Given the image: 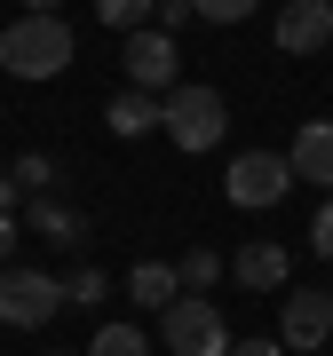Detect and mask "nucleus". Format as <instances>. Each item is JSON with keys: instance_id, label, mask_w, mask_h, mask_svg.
<instances>
[{"instance_id": "nucleus-1", "label": "nucleus", "mask_w": 333, "mask_h": 356, "mask_svg": "<svg viewBox=\"0 0 333 356\" xmlns=\"http://www.w3.org/2000/svg\"><path fill=\"white\" fill-rule=\"evenodd\" d=\"M72 48L79 40H72L64 16H32L24 8L8 32H0V72L8 79H56V72H72Z\"/></svg>"}, {"instance_id": "nucleus-2", "label": "nucleus", "mask_w": 333, "mask_h": 356, "mask_svg": "<svg viewBox=\"0 0 333 356\" xmlns=\"http://www.w3.org/2000/svg\"><path fill=\"white\" fill-rule=\"evenodd\" d=\"M222 135H231V103L215 88H199V79L166 88V143H175V151H215Z\"/></svg>"}, {"instance_id": "nucleus-3", "label": "nucleus", "mask_w": 333, "mask_h": 356, "mask_svg": "<svg viewBox=\"0 0 333 356\" xmlns=\"http://www.w3.org/2000/svg\"><path fill=\"white\" fill-rule=\"evenodd\" d=\"M159 332H166V356H231V325L206 293H175L159 309Z\"/></svg>"}, {"instance_id": "nucleus-4", "label": "nucleus", "mask_w": 333, "mask_h": 356, "mask_svg": "<svg viewBox=\"0 0 333 356\" xmlns=\"http://www.w3.org/2000/svg\"><path fill=\"white\" fill-rule=\"evenodd\" d=\"M286 191H294V166H286V151H238L231 175H222V198L246 206V214H270Z\"/></svg>"}, {"instance_id": "nucleus-5", "label": "nucleus", "mask_w": 333, "mask_h": 356, "mask_svg": "<svg viewBox=\"0 0 333 356\" xmlns=\"http://www.w3.org/2000/svg\"><path fill=\"white\" fill-rule=\"evenodd\" d=\"M56 309H64V277H48V269H0V325H16V332H32V325H48Z\"/></svg>"}, {"instance_id": "nucleus-6", "label": "nucleus", "mask_w": 333, "mask_h": 356, "mask_svg": "<svg viewBox=\"0 0 333 356\" xmlns=\"http://www.w3.org/2000/svg\"><path fill=\"white\" fill-rule=\"evenodd\" d=\"M278 341L302 348V356L333 341V293H325V285H294V293L278 301Z\"/></svg>"}, {"instance_id": "nucleus-7", "label": "nucleus", "mask_w": 333, "mask_h": 356, "mask_svg": "<svg viewBox=\"0 0 333 356\" xmlns=\"http://www.w3.org/2000/svg\"><path fill=\"white\" fill-rule=\"evenodd\" d=\"M119 64H127V88H143V95H166L175 88V32H159V24H143V32H127V56H119Z\"/></svg>"}, {"instance_id": "nucleus-8", "label": "nucleus", "mask_w": 333, "mask_h": 356, "mask_svg": "<svg viewBox=\"0 0 333 356\" xmlns=\"http://www.w3.org/2000/svg\"><path fill=\"white\" fill-rule=\"evenodd\" d=\"M270 32H278L286 56H318V48H333V0H286Z\"/></svg>"}, {"instance_id": "nucleus-9", "label": "nucleus", "mask_w": 333, "mask_h": 356, "mask_svg": "<svg viewBox=\"0 0 333 356\" xmlns=\"http://www.w3.org/2000/svg\"><path fill=\"white\" fill-rule=\"evenodd\" d=\"M231 277L246 293H278L286 277H294V245H278V238H246L238 254H231Z\"/></svg>"}, {"instance_id": "nucleus-10", "label": "nucleus", "mask_w": 333, "mask_h": 356, "mask_svg": "<svg viewBox=\"0 0 333 356\" xmlns=\"http://www.w3.org/2000/svg\"><path fill=\"white\" fill-rule=\"evenodd\" d=\"M286 166H294V182H318V191L333 198V119H302Z\"/></svg>"}, {"instance_id": "nucleus-11", "label": "nucleus", "mask_w": 333, "mask_h": 356, "mask_svg": "<svg viewBox=\"0 0 333 356\" xmlns=\"http://www.w3.org/2000/svg\"><path fill=\"white\" fill-rule=\"evenodd\" d=\"M103 119H111V135H151V127H166V95H143V88H127V95H111L103 103Z\"/></svg>"}, {"instance_id": "nucleus-12", "label": "nucleus", "mask_w": 333, "mask_h": 356, "mask_svg": "<svg viewBox=\"0 0 333 356\" xmlns=\"http://www.w3.org/2000/svg\"><path fill=\"white\" fill-rule=\"evenodd\" d=\"M127 293H135V309H166V301L183 293V277H175L166 261H135V269H127Z\"/></svg>"}, {"instance_id": "nucleus-13", "label": "nucleus", "mask_w": 333, "mask_h": 356, "mask_svg": "<svg viewBox=\"0 0 333 356\" xmlns=\"http://www.w3.org/2000/svg\"><path fill=\"white\" fill-rule=\"evenodd\" d=\"M32 229H40V238H56V245H79V238H88V222H79L72 206H56V198L32 206Z\"/></svg>"}, {"instance_id": "nucleus-14", "label": "nucleus", "mask_w": 333, "mask_h": 356, "mask_svg": "<svg viewBox=\"0 0 333 356\" xmlns=\"http://www.w3.org/2000/svg\"><path fill=\"white\" fill-rule=\"evenodd\" d=\"M88 356H151V332L143 325H95Z\"/></svg>"}, {"instance_id": "nucleus-15", "label": "nucleus", "mask_w": 333, "mask_h": 356, "mask_svg": "<svg viewBox=\"0 0 333 356\" xmlns=\"http://www.w3.org/2000/svg\"><path fill=\"white\" fill-rule=\"evenodd\" d=\"M222 269H231V261H222V254H215V245H191V254H183V261H175V277H183V293H206V285H215V277H222Z\"/></svg>"}, {"instance_id": "nucleus-16", "label": "nucleus", "mask_w": 333, "mask_h": 356, "mask_svg": "<svg viewBox=\"0 0 333 356\" xmlns=\"http://www.w3.org/2000/svg\"><path fill=\"white\" fill-rule=\"evenodd\" d=\"M151 8H159V0H95V24H111V32H143V24H151Z\"/></svg>"}, {"instance_id": "nucleus-17", "label": "nucleus", "mask_w": 333, "mask_h": 356, "mask_svg": "<svg viewBox=\"0 0 333 356\" xmlns=\"http://www.w3.org/2000/svg\"><path fill=\"white\" fill-rule=\"evenodd\" d=\"M103 293H111V277H103L95 261H88V269H72V277H64V301H79V309H95Z\"/></svg>"}, {"instance_id": "nucleus-18", "label": "nucleus", "mask_w": 333, "mask_h": 356, "mask_svg": "<svg viewBox=\"0 0 333 356\" xmlns=\"http://www.w3.org/2000/svg\"><path fill=\"white\" fill-rule=\"evenodd\" d=\"M191 8H199V24H246L262 0H191Z\"/></svg>"}, {"instance_id": "nucleus-19", "label": "nucleus", "mask_w": 333, "mask_h": 356, "mask_svg": "<svg viewBox=\"0 0 333 356\" xmlns=\"http://www.w3.org/2000/svg\"><path fill=\"white\" fill-rule=\"evenodd\" d=\"M151 24H159V32H183V24H199V8H191V0H159Z\"/></svg>"}, {"instance_id": "nucleus-20", "label": "nucleus", "mask_w": 333, "mask_h": 356, "mask_svg": "<svg viewBox=\"0 0 333 356\" xmlns=\"http://www.w3.org/2000/svg\"><path fill=\"white\" fill-rule=\"evenodd\" d=\"M309 254H325V261H333V198L309 214Z\"/></svg>"}, {"instance_id": "nucleus-21", "label": "nucleus", "mask_w": 333, "mask_h": 356, "mask_svg": "<svg viewBox=\"0 0 333 356\" xmlns=\"http://www.w3.org/2000/svg\"><path fill=\"white\" fill-rule=\"evenodd\" d=\"M8 175H16V182H24V191H48V175H56V166H48V159H16V166H8Z\"/></svg>"}, {"instance_id": "nucleus-22", "label": "nucleus", "mask_w": 333, "mask_h": 356, "mask_svg": "<svg viewBox=\"0 0 333 356\" xmlns=\"http://www.w3.org/2000/svg\"><path fill=\"white\" fill-rule=\"evenodd\" d=\"M231 356H294L286 341H231Z\"/></svg>"}, {"instance_id": "nucleus-23", "label": "nucleus", "mask_w": 333, "mask_h": 356, "mask_svg": "<svg viewBox=\"0 0 333 356\" xmlns=\"http://www.w3.org/2000/svg\"><path fill=\"white\" fill-rule=\"evenodd\" d=\"M16 198H24V182H16V175H0V214H16Z\"/></svg>"}, {"instance_id": "nucleus-24", "label": "nucleus", "mask_w": 333, "mask_h": 356, "mask_svg": "<svg viewBox=\"0 0 333 356\" xmlns=\"http://www.w3.org/2000/svg\"><path fill=\"white\" fill-rule=\"evenodd\" d=\"M8 245H16V214H0V269H8Z\"/></svg>"}, {"instance_id": "nucleus-25", "label": "nucleus", "mask_w": 333, "mask_h": 356, "mask_svg": "<svg viewBox=\"0 0 333 356\" xmlns=\"http://www.w3.org/2000/svg\"><path fill=\"white\" fill-rule=\"evenodd\" d=\"M24 8H32V16H64V0H24Z\"/></svg>"}, {"instance_id": "nucleus-26", "label": "nucleus", "mask_w": 333, "mask_h": 356, "mask_svg": "<svg viewBox=\"0 0 333 356\" xmlns=\"http://www.w3.org/2000/svg\"><path fill=\"white\" fill-rule=\"evenodd\" d=\"M325 293H333V285H325Z\"/></svg>"}, {"instance_id": "nucleus-27", "label": "nucleus", "mask_w": 333, "mask_h": 356, "mask_svg": "<svg viewBox=\"0 0 333 356\" xmlns=\"http://www.w3.org/2000/svg\"><path fill=\"white\" fill-rule=\"evenodd\" d=\"M48 356H56V348H48Z\"/></svg>"}]
</instances>
